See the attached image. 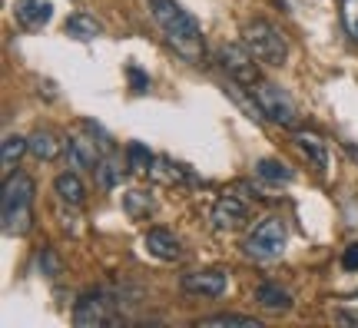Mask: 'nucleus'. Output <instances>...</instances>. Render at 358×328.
I'll return each mask as SVG.
<instances>
[{"label":"nucleus","mask_w":358,"mask_h":328,"mask_svg":"<svg viewBox=\"0 0 358 328\" xmlns=\"http://www.w3.org/2000/svg\"><path fill=\"white\" fill-rule=\"evenodd\" d=\"M146 3H150V13L159 24V30L176 47V53H182L186 60L196 64L199 53H203V30L196 24V17L189 10H182L176 0H146Z\"/></svg>","instance_id":"f257e3e1"},{"label":"nucleus","mask_w":358,"mask_h":328,"mask_svg":"<svg viewBox=\"0 0 358 328\" xmlns=\"http://www.w3.org/2000/svg\"><path fill=\"white\" fill-rule=\"evenodd\" d=\"M34 179L27 173H7L3 176V196H0V222L7 236H27L34 229Z\"/></svg>","instance_id":"f03ea898"},{"label":"nucleus","mask_w":358,"mask_h":328,"mask_svg":"<svg viewBox=\"0 0 358 328\" xmlns=\"http://www.w3.org/2000/svg\"><path fill=\"white\" fill-rule=\"evenodd\" d=\"M243 43L245 50L266 66H282L289 60V40L275 24H268L266 17L245 20L243 24Z\"/></svg>","instance_id":"7ed1b4c3"},{"label":"nucleus","mask_w":358,"mask_h":328,"mask_svg":"<svg viewBox=\"0 0 358 328\" xmlns=\"http://www.w3.org/2000/svg\"><path fill=\"white\" fill-rule=\"evenodd\" d=\"M285 242H289V229H285V219L279 215H266L259 219L256 229L245 236L243 242V252L256 262H272L285 252Z\"/></svg>","instance_id":"20e7f679"},{"label":"nucleus","mask_w":358,"mask_h":328,"mask_svg":"<svg viewBox=\"0 0 358 328\" xmlns=\"http://www.w3.org/2000/svg\"><path fill=\"white\" fill-rule=\"evenodd\" d=\"M249 93L256 97L259 110H262L266 120H272V123H279V127H285V129H295L299 110H295L292 97H289L279 83H272V80H256V83L249 87Z\"/></svg>","instance_id":"39448f33"},{"label":"nucleus","mask_w":358,"mask_h":328,"mask_svg":"<svg viewBox=\"0 0 358 328\" xmlns=\"http://www.w3.org/2000/svg\"><path fill=\"white\" fill-rule=\"evenodd\" d=\"M116 295L106 289H93L80 295L77 308H73V325L77 328H100L116 322Z\"/></svg>","instance_id":"423d86ee"},{"label":"nucleus","mask_w":358,"mask_h":328,"mask_svg":"<svg viewBox=\"0 0 358 328\" xmlns=\"http://www.w3.org/2000/svg\"><path fill=\"white\" fill-rule=\"evenodd\" d=\"M219 64L229 73L232 83H239V87H252L256 80H262L256 66V57L245 50V43H226V47H219Z\"/></svg>","instance_id":"0eeeda50"},{"label":"nucleus","mask_w":358,"mask_h":328,"mask_svg":"<svg viewBox=\"0 0 358 328\" xmlns=\"http://www.w3.org/2000/svg\"><path fill=\"white\" fill-rule=\"evenodd\" d=\"M245 222H249V206L236 192H222L213 206V226L219 232H232V229H243Z\"/></svg>","instance_id":"6e6552de"},{"label":"nucleus","mask_w":358,"mask_h":328,"mask_svg":"<svg viewBox=\"0 0 358 328\" xmlns=\"http://www.w3.org/2000/svg\"><path fill=\"white\" fill-rule=\"evenodd\" d=\"M182 292L186 295H199V299H219L226 285H229V276L222 269H203V272H189L182 276Z\"/></svg>","instance_id":"1a4fd4ad"},{"label":"nucleus","mask_w":358,"mask_h":328,"mask_svg":"<svg viewBox=\"0 0 358 328\" xmlns=\"http://www.w3.org/2000/svg\"><path fill=\"white\" fill-rule=\"evenodd\" d=\"M143 245H146V252L156 255V259H163V262H179L182 259V242L169 232V229H150L146 236H143Z\"/></svg>","instance_id":"9d476101"},{"label":"nucleus","mask_w":358,"mask_h":328,"mask_svg":"<svg viewBox=\"0 0 358 328\" xmlns=\"http://www.w3.org/2000/svg\"><path fill=\"white\" fill-rule=\"evenodd\" d=\"M13 17L27 30H40L53 20V3L50 0H13Z\"/></svg>","instance_id":"9b49d317"},{"label":"nucleus","mask_w":358,"mask_h":328,"mask_svg":"<svg viewBox=\"0 0 358 328\" xmlns=\"http://www.w3.org/2000/svg\"><path fill=\"white\" fill-rule=\"evenodd\" d=\"M292 139H295V146L302 150V156H306L319 173L329 169V146H325V139H322L315 129H292Z\"/></svg>","instance_id":"f8f14e48"},{"label":"nucleus","mask_w":358,"mask_h":328,"mask_svg":"<svg viewBox=\"0 0 358 328\" xmlns=\"http://www.w3.org/2000/svg\"><path fill=\"white\" fill-rule=\"evenodd\" d=\"M53 192H57V199L64 202V206H83L87 199V186H83V179L77 173H60V176L53 179Z\"/></svg>","instance_id":"ddd939ff"},{"label":"nucleus","mask_w":358,"mask_h":328,"mask_svg":"<svg viewBox=\"0 0 358 328\" xmlns=\"http://www.w3.org/2000/svg\"><path fill=\"white\" fill-rule=\"evenodd\" d=\"M60 150H66V143H60V136L53 133V129H37L34 136H30V156L40 159V163H50L60 156Z\"/></svg>","instance_id":"4468645a"},{"label":"nucleus","mask_w":358,"mask_h":328,"mask_svg":"<svg viewBox=\"0 0 358 328\" xmlns=\"http://www.w3.org/2000/svg\"><path fill=\"white\" fill-rule=\"evenodd\" d=\"M66 156L73 169H96L100 156H96V143H90L83 136H70L66 139Z\"/></svg>","instance_id":"2eb2a0df"},{"label":"nucleus","mask_w":358,"mask_h":328,"mask_svg":"<svg viewBox=\"0 0 358 328\" xmlns=\"http://www.w3.org/2000/svg\"><path fill=\"white\" fill-rule=\"evenodd\" d=\"M256 302L262 308H268V312H285V308H292V295L282 285H275V282H262L256 289Z\"/></svg>","instance_id":"dca6fc26"},{"label":"nucleus","mask_w":358,"mask_h":328,"mask_svg":"<svg viewBox=\"0 0 358 328\" xmlns=\"http://www.w3.org/2000/svg\"><path fill=\"white\" fill-rule=\"evenodd\" d=\"M64 30H66V37H73V40H96L103 34V24L96 20V17H90V13H73L70 20L64 24Z\"/></svg>","instance_id":"f3484780"},{"label":"nucleus","mask_w":358,"mask_h":328,"mask_svg":"<svg viewBox=\"0 0 358 328\" xmlns=\"http://www.w3.org/2000/svg\"><path fill=\"white\" fill-rule=\"evenodd\" d=\"M256 176L266 179V183H272V186H289V183L295 179V173L282 163V159L266 156V159H259V163H256Z\"/></svg>","instance_id":"a211bd4d"},{"label":"nucleus","mask_w":358,"mask_h":328,"mask_svg":"<svg viewBox=\"0 0 358 328\" xmlns=\"http://www.w3.org/2000/svg\"><path fill=\"white\" fill-rule=\"evenodd\" d=\"M93 173H96V179H100L103 190H113V186H120V183H123V173H127V169H123V159H120L116 152H106L100 163H96V169H93Z\"/></svg>","instance_id":"6ab92c4d"},{"label":"nucleus","mask_w":358,"mask_h":328,"mask_svg":"<svg viewBox=\"0 0 358 328\" xmlns=\"http://www.w3.org/2000/svg\"><path fill=\"white\" fill-rule=\"evenodd\" d=\"M199 328H262V322L252 315H236V312H222V315L199 318Z\"/></svg>","instance_id":"aec40b11"},{"label":"nucleus","mask_w":358,"mask_h":328,"mask_svg":"<svg viewBox=\"0 0 358 328\" xmlns=\"http://www.w3.org/2000/svg\"><path fill=\"white\" fill-rule=\"evenodd\" d=\"M24 152H30V139L13 136V133L3 139V152H0V159H3V176L17 169V163H20V156H24Z\"/></svg>","instance_id":"412c9836"},{"label":"nucleus","mask_w":358,"mask_h":328,"mask_svg":"<svg viewBox=\"0 0 358 328\" xmlns=\"http://www.w3.org/2000/svg\"><path fill=\"white\" fill-rule=\"evenodd\" d=\"M156 163V156L143 143H129L127 146V169L129 173H150Z\"/></svg>","instance_id":"4be33fe9"},{"label":"nucleus","mask_w":358,"mask_h":328,"mask_svg":"<svg viewBox=\"0 0 358 328\" xmlns=\"http://www.w3.org/2000/svg\"><path fill=\"white\" fill-rule=\"evenodd\" d=\"M123 206H127V213L133 215V219H143V215L153 213V199H150V192H143V190L127 192V196H123Z\"/></svg>","instance_id":"5701e85b"},{"label":"nucleus","mask_w":358,"mask_h":328,"mask_svg":"<svg viewBox=\"0 0 358 328\" xmlns=\"http://www.w3.org/2000/svg\"><path fill=\"white\" fill-rule=\"evenodd\" d=\"M37 265H40V272H43L47 278H57V276H60V259H57V252H53L50 245H43V249H40Z\"/></svg>","instance_id":"b1692460"},{"label":"nucleus","mask_w":358,"mask_h":328,"mask_svg":"<svg viewBox=\"0 0 358 328\" xmlns=\"http://www.w3.org/2000/svg\"><path fill=\"white\" fill-rule=\"evenodd\" d=\"M342 24H345L348 37L358 43V0H342Z\"/></svg>","instance_id":"393cba45"},{"label":"nucleus","mask_w":358,"mask_h":328,"mask_svg":"<svg viewBox=\"0 0 358 328\" xmlns=\"http://www.w3.org/2000/svg\"><path fill=\"white\" fill-rule=\"evenodd\" d=\"M129 80H133V90H136V93H146V87H150V76L143 73L140 66H129Z\"/></svg>","instance_id":"a878e982"},{"label":"nucleus","mask_w":358,"mask_h":328,"mask_svg":"<svg viewBox=\"0 0 358 328\" xmlns=\"http://www.w3.org/2000/svg\"><path fill=\"white\" fill-rule=\"evenodd\" d=\"M342 265H345L348 272H355L358 269V242H352L345 252H342Z\"/></svg>","instance_id":"bb28decb"},{"label":"nucleus","mask_w":358,"mask_h":328,"mask_svg":"<svg viewBox=\"0 0 358 328\" xmlns=\"http://www.w3.org/2000/svg\"><path fill=\"white\" fill-rule=\"evenodd\" d=\"M345 150H348V156L358 163V146H355V143H345Z\"/></svg>","instance_id":"cd10ccee"},{"label":"nucleus","mask_w":358,"mask_h":328,"mask_svg":"<svg viewBox=\"0 0 358 328\" xmlns=\"http://www.w3.org/2000/svg\"><path fill=\"white\" fill-rule=\"evenodd\" d=\"M338 318H345V322H358V312H338Z\"/></svg>","instance_id":"c85d7f7f"}]
</instances>
